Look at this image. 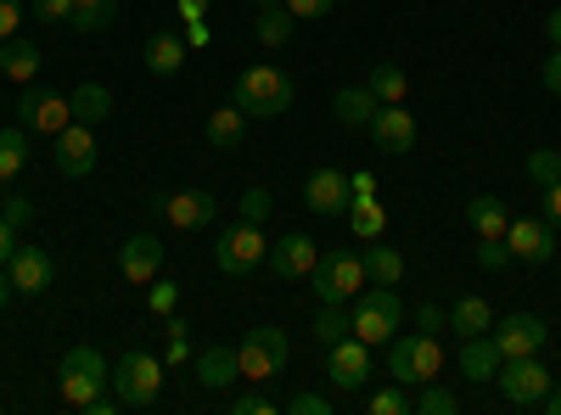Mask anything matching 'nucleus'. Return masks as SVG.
Returning a JSON list of instances; mask_svg holds the SVG:
<instances>
[{
    "instance_id": "nucleus-44",
    "label": "nucleus",
    "mask_w": 561,
    "mask_h": 415,
    "mask_svg": "<svg viewBox=\"0 0 561 415\" xmlns=\"http://www.w3.org/2000/svg\"><path fill=\"white\" fill-rule=\"evenodd\" d=\"M28 12L39 23H68L73 18V0H28Z\"/></svg>"
},
{
    "instance_id": "nucleus-53",
    "label": "nucleus",
    "mask_w": 561,
    "mask_h": 415,
    "mask_svg": "<svg viewBox=\"0 0 561 415\" xmlns=\"http://www.w3.org/2000/svg\"><path fill=\"white\" fill-rule=\"evenodd\" d=\"M12 242H18V224H7V214H0V264L12 258Z\"/></svg>"
},
{
    "instance_id": "nucleus-18",
    "label": "nucleus",
    "mask_w": 561,
    "mask_h": 415,
    "mask_svg": "<svg viewBox=\"0 0 561 415\" xmlns=\"http://www.w3.org/2000/svg\"><path fill=\"white\" fill-rule=\"evenodd\" d=\"M163 269V242L152 237V230H140V237H129L118 247V275L129 287H152V275Z\"/></svg>"
},
{
    "instance_id": "nucleus-43",
    "label": "nucleus",
    "mask_w": 561,
    "mask_h": 415,
    "mask_svg": "<svg viewBox=\"0 0 561 415\" xmlns=\"http://www.w3.org/2000/svg\"><path fill=\"white\" fill-rule=\"evenodd\" d=\"M280 410H287V415H332V399H325V393H293Z\"/></svg>"
},
{
    "instance_id": "nucleus-57",
    "label": "nucleus",
    "mask_w": 561,
    "mask_h": 415,
    "mask_svg": "<svg viewBox=\"0 0 561 415\" xmlns=\"http://www.w3.org/2000/svg\"><path fill=\"white\" fill-rule=\"evenodd\" d=\"M12 292H18V287H12V275H7V264H0V309L12 303Z\"/></svg>"
},
{
    "instance_id": "nucleus-16",
    "label": "nucleus",
    "mask_w": 561,
    "mask_h": 415,
    "mask_svg": "<svg viewBox=\"0 0 561 415\" xmlns=\"http://www.w3.org/2000/svg\"><path fill=\"white\" fill-rule=\"evenodd\" d=\"M51 141H57V174L62 180H84L90 169H96V129H90V124H68L62 135H51Z\"/></svg>"
},
{
    "instance_id": "nucleus-40",
    "label": "nucleus",
    "mask_w": 561,
    "mask_h": 415,
    "mask_svg": "<svg viewBox=\"0 0 561 415\" xmlns=\"http://www.w3.org/2000/svg\"><path fill=\"white\" fill-rule=\"evenodd\" d=\"M528 180L545 192V186H556L561 180V152H550V147H539V152H528Z\"/></svg>"
},
{
    "instance_id": "nucleus-15",
    "label": "nucleus",
    "mask_w": 561,
    "mask_h": 415,
    "mask_svg": "<svg viewBox=\"0 0 561 415\" xmlns=\"http://www.w3.org/2000/svg\"><path fill=\"white\" fill-rule=\"evenodd\" d=\"M18 124L23 129H39V135H62L73 124V107H68V96H57V90H23Z\"/></svg>"
},
{
    "instance_id": "nucleus-5",
    "label": "nucleus",
    "mask_w": 561,
    "mask_h": 415,
    "mask_svg": "<svg viewBox=\"0 0 561 415\" xmlns=\"http://www.w3.org/2000/svg\"><path fill=\"white\" fill-rule=\"evenodd\" d=\"M348 320H354V337H359V343H370V348H377V343H393L399 326H404V298H399L393 287H377V281H370V292L354 298Z\"/></svg>"
},
{
    "instance_id": "nucleus-34",
    "label": "nucleus",
    "mask_w": 561,
    "mask_h": 415,
    "mask_svg": "<svg viewBox=\"0 0 561 415\" xmlns=\"http://www.w3.org/2000/svg\"><path fill=\"white\" fill-rule=\"evenodd\" d=\"M113 23H118V0H73L68 28H79V34H102V28H113Z\"/></svg>"
},
{
    "instance_id": "nucleus-39",
    "label": "nucleus",
    "mask_w": 561,
    "mask_h": 415,
    "mask_svg": "<svg viewBox=\"0 0 561 415\" xmlns=\"http://www.w3.org/2000/svg\"><path fill=\"white\" fill-rule=\"evenodd\" d=\"M192 326H185L180 314H163V365H185L192 359V337H185Z\"/></svg>"
},
{
    "instance_id": "nucleus-25",
    "label": "nucleus",
    "mask_w": 561,
    "mask_h": 415,
    "mask_svg": "<svg viewBox=\"0 0 561 415\" xmlns=\"http://www.w3.org/2000/svg\"><path fill=\"white\" fill-rule=\"evenodd\" d=\"M377 96H370L365 84H343L337 96H332V113H337V124H348V129H370V118H377Z\"/></svg>"
},
{
    "instance_id": "nucleus-54",
    "label": "nucleus",
    "mask_w": 561,
    "mask_h": 415,
    "mask_svg": "<svg viewBox=\"0 0 561 415\" xmlns=\"http://www.w3.org/2000/svg\"><path fill=\"white\" fill-rule=\"evenodd\" d=\"M348 186L354 197H377V174H348Z\"/></svg>"
},
{
    "instance_id": "nucleus-17",
    "label": "nucleus",
    "mask_w": 561,
    "mask_h": 415,
    "mask_svg": "<svg viewBox=\"0 0 561 415\" xmlns=\"http://www.w3.org/2000/svg\"><path fill=\"white\" fill-rule=\"evenodd\" d=\"M556 224L545 219V214H534V219H511V230H505V247H511V258H523V264H550V253H556Z\"/></svg>"
},
{
    "instance_id": "nucleus-23",
    "label": "nucleus",
    "mask_w": 561,
    "mask_h": 415,
    "mask_svg": "<svg viewBox=\"0 0 561 415\" xmlns=\"http://www.w3.org/2000/svg\"><path fill=\"white\" fill-rule=\"evenodd\" d=\"M494 371H500L494 337H489V332H483V337H460V377H466V382H494Z\"/></svg>"
},
{
    "instance_id": "nucleus-7",
    "label": "nucleus",
    "mask_w": 561,
    "mask_h": 415,
    "mask_svg": "<svg viewBox=\"0 0 561 415\" xmlns=\"http://www.w3.org/2000/svg\"><path fill=\"white\" fill-rule=\"evenodd\" d=\"M270 258V242H264V224H248V219H237V224H225L219 230V242H214V264H219V275H253L259 264Z\"/></svg>"
},
{
    "instance_id": "nucleus-19",
    "label": "nucleus",
    "mask_w": 561,
    "mask_h": 415,
    "mask_svg": "<svg viewBox=\"0 0 561 415\" xmlns=\"http://www.w3.org/2000/svg\"><path fill=\"white\" fill-rule=\"evenodd\" d=\"M314 258H320V247H314V237H304V230H287V237L270 247V269L280 275V281H309Z\"/></svg>"
},
{
    "instance_id": "nucleus-10",
    "label": "nucleus",
    "mask_w": 561,
    "mask_h": 415,
    "mask_svg": "<svg viewBox=\"0 0 561 415\" xmlns=\"http://www.w3.org/2000/svg\"><path fill=\"white\" fill-rule=\"evenodd\" d=\"M489 337H494L500 359H523V354H545V343H550V326H545L539 314L517 309V314L494 320V326H489Z\"/></svg>"
},
{
    "instance_id": "nucleus-2",
    "label": "nucleus",
    "mask_w": 561,
    "mask_h": 415,
    "mask_svg": "<svg viewBox=\"0 0 561 415\" xmlns=\"http://www.w3.org/2000/svg\"><path fill=\"white\" fill-rule=\"evenodd\" d=\"M107 377H113V365L90 343H73L62 354V365H57V393H62L68 410H90V404L107 393Z\"/></svg>"
},
{
    "instance_id": "nucleus-52",
    "label": "nucleus",
    "mask_w": 561,
    "mask_h": 415,
    "mask_svg": "<svg viewBox=\"0 0 561 415\" xmlns=\"http://www.w3.org/2000/svg\"><path fill=\"white\" fill-rule=\"evenodd\" d=\"M545 219L556 224V237H561V180H556V186H545Z\"/></svg>"
},
{
    "instance_id": "nucleus-42",
    "label": "nucleus",
    "mask_w": 561,
    "mask_h": 415,
    "mask_svg": "<svg viewBox=\"0 0 561 415\" xmlns=\"http://www.w3.org/2000/svg\"><path fill=\"white\" fill-rule=\"evenodd\" d=\"M147 309H152V314H174V309H180V287H174V281H158V275H152Z\"/></svg>"
},
{
    "instance_id": "nucleus-55",
    "label": "nucleus",
    "mask_w": 561,
    "mask_h": 415,
    "mask_svg": "<svg viewBox=\"0 0 561 415\" xmlns=\"http://www.w3.org/2000/svg\"><path fill=\"white\" fill-rule=\"evenodd\" d=\"M534 410H545V415H561V388H556V382H550V393H545V399H539V404H534Z\"/></svg>"
},
{
    "instance_id": "nucleus-48",
    "label": "nucleus",
    "mask_w": 561,
    "mask_h": 415,
    "mask_svg": "<svg viewBox=\"0 0 561 415\" xmlns=\"http://www.w3.org/2000/svg\"><path fill=\"white\" fill-rule=\"evenodd\" d=\"M332 7H337V0H287V12H293L298 23H309V18H325Z\"/></svg>"
},
{
    "instance_id": "nucleus-1",
    "label": "nucleus",
    "mask_w": 561,
    "mask_h": 415,
    "mask_svg": "<svg viewBox=\"0 0 561 415\" xmlns=\"http://www.w3.org/2000/svg\"><path fill=\"white\" fill-rule=\"evenodd\" d=\"M230 102H237L248 118H280V113H293V102H298V90H293V79L280 73V68H270V62H253V68H242L237 73V90H230Z\"/></svg>"
},
{
    "instance_id": "nucleus-50",
    "label": "nucleus",
    "mask_w": 561,
    "mask_h": 415,
    "mask_svg": "<svg viewBox=\"0 0 561 415\" xmlns=\"http://www.w3.org/2000/svg\"><path fill=\"white\" fill-rule=\"evenodd\" d=\"M0 214H7V224L23 230V224L34 219V203H28V197H7V203H0Z\"/></svg>"
},
{
    "instance_id": "nucleus-9",
    "label": "nucleus",
    "mask_w": 561,
    "mask_h": 415,
    "mask_svg": "<svg viewBox=\"0 0 561 415\" xmlns=\"http://www.w3.org/2000/svg\"><path fill=\"white\" fill-rule=\"evenodd\" d=\"M494 382H500V393H505L511 410H534V404L550 393L556 377H550V365H545L539 354H523V359H500Z\"/></svg>"
},
{
    "instance_id": "nucleus-27",
    "label": "nucleus",
    "mask_w": 561,
    "mask_h": 415,
    "mask_svg": "<svg viewBox=\"0 0 561 415\" xmlns=\"http://www.w3.org/2000/svg\"><path fill=\"white\" fill-rule=\"evenodd\" d=\"M68 107H73V124H90V129H96V124L113 118V90L90 79V84H79L73 96H68Z\"/></svg>"
},
{
    "instance_id": "nucleus-41",
    "label": "nucleus",
    "mask_w": 561,
    "mask_h": 415,
    "mask_svg": "<svg viewBox=\"0 0 561 415\" xmlns=\"http://www.w3.org/2000/svg\"><path fill=\"white\" fill-rule=\"evenodd\" d=\"M237 219L264 224V219H270V192H264V186H248V192L237 197Z\"/></svg>"
},
{
    "instance_id": "nucleus-37",
    "label": "nucleus",
    "mask_w": 561,
    "mask_h": 415,
    "mask_svg": "<svg viewBox=\"0 0 561 415\" xmlns=\"http://www.w3.org/2000/svg\"><path fill=\"white\" fill-rule=\"evenodd\" d=\"M253 34H259V45H287L293 34H298V18L287 12V7H270V12H259V23H253Z\"/></svg>"
},
{
    "instance_id": "nucleus-46",
    "label": "nucleus",
    "mask_w": 561,
    "mask_h": 415,
    "mask_svg": "<svg viewBox=\"0 0 561 415\" xmlns=\"http://www.w3.org/2000/svg\"><path fill=\"white\" fill-rule=\"evenodd\" d=\"M444 326H449V309H438V303H421L415 309V332H433L438 337Z\"/></svg>"
},
{
    "instance_id": "nucleus-56",
    "label": "nucleus",
    "mask_w": 561,
    "mask_h": 415,
    "mask_svg": "<svg viewBox=\"0 0 561 415\" xmlns=\"http://www.w3.org/2000/svg\"><path fill=\"white\" fill-rule=\"evenodd\" d=\"M203 12H208V0H180V18H185V23H197Z\"/></svg>"
},
{
    "instance_id": "nucleus-22",
    "label": "nucleus",
    "mask_w": 561,
    "mask_h": 415,
    "mask_svg": "<svg viewBox=\"0 0 561 415\" xmlns=\"http://www.w3.org/2000/svg\"><path fill=\"white\" fill-rule=\"evenodd\" d=\"M237 377H242V365H237V348H225V343H208V348L197 354V382H203L208 393L230 388Z\"/></svg>"
},
{
    "instance_id": "nucleus-4",
    "label": "nucleus",
    "mask_w": 561,
    "mask_h": 415,
    "mask_svg": "<svg viewBox=\"0 0 561 415\" xmlns=\"http://www.w3.org/2000/svg\"><path fill=\"white\" fill-rule=\"evenodd\" d=\"M444 377V343L433 332H399L388 343V382H404V388H421Z\"/></svg>"
},
{
    "instance_id": "nucleus-38",
    "label": "nucleus",
    "mask_w": 561,
    "mask_h": 415,
    "mask_svg": "<svg viewBox=\"0 0 561 415\" xmlns=\"http://www.w3.org/2000/svg\"><path fill=\"white\" fill-rule=\"evenodd\" d=\"M460 410V393H449L438 377L415 388V415H455Z\"/></svg>"
},
{
    "instance_id": "nucleus-21",
    "label": "nucleus",
    "mask_w": 561,
    "mask_h": 415,
    "mask_svg": "<svg viewBox=\"0 0 561 415\" xmlns=\"http://www.w3.org/2000/svg\"><path fill=\"white\" fill-rule=\"evenodd\" d=\"M248 124H253V118H248L237 102H230V107H214V113H208L203 135H208V147H214V152H237V147L248 141Z\"/></svg>"
},
{
    "instance_id": "nucleus-13",
    "label": "nucleus",
    "mask_w": 561,
    "mask_h": 415,
    "mask_svg": "<svg viewBox=\"0 0 561 415\" xmlns=\"http://www.w3.org/2000/svg\"><path fill=\"white\" fill-rule=\"evenodd\" d=\"M348 203H354V186H348V174L343 169H314L309 180H304V208L309 214H325V219H343L348 214Z\"/></svg>"
},
{
    "instance_id": "nucleus-24",
    "label": "nucleus",
    "mask_w": 561,
    "mask_h": 415,
    "mask_svg": "<svg viewBox=\"0 0 561 415\" xmlns=\"http://www.w3.org/2000/svg\"><path fill=\"white\" fill-rule=\"evenodd\" d=\"M185 68V39L174 34V28H158V34H147V73H158V79H174Z\"/></svg>"
},
{
    "instance_id": "nucleus-20",
    "label": "nucleus",
    "mask_w": 561,
    "mask_h": 415,
    "mask_svg": "<svg viewBox=\"0 0 561 415\" xmlns=\"http://www.w3.org/2000/svg\"><path fill=\"white\" fill-rule=\"evenodd\" d=\"M370 141H377L382 152H410L415 147V118L404 102L393 107H377V118H370Z\"/></svg>"
},
{
    "instance_id": "nucleus-30",
    "label": "nucleus",
    "mask_w": 561,
    "mask_h": 415,
    "mask_svg": "<svg viewBox=\"0 0 561 415\" xmlns=\"http://www.w3.org/2000/svg\"><path fill=\"white\" fill-rule=\"evenodd\" d=\"M343 219H348V230H354V242H377L382 230H388V214H382L377 197H354Z\"/></svg>"
},
{
    "instance_id": "nucleus-45",
    "label": "nucleus",
    "mask_w": 561,
    "mask_h": 415,
    "mask_svg": "<svg viewBox=\"0 0 561 415\" xmlns=\"http://www.w3.org/2000/svg\"><path fill=\"white\" fill-rule=\"evenodd\" d=\"M505 258H511V247L500 237H478V264L483 269H505Z\"/></svg>"
},
{
    "instance_id": "nucleus-31",
    "label": "nucleus",
    "mask_w": 561,
    "mask_h": 415,
    "mask_svg": "<svg viewBox=\"0 0 561 415\" xmlns=\"http://www.w3.org/2000/svg\"><path fill=\"white\" fill-rule=\"evenodd\" d=\"M23 169H28V129L7 124V129H0V186H12Z\"/></svg>"
},
{
    "instance_id": "nucleus-33",
    "label": "nucleus",
    "mask_w": 561,
    "mask_h": 415,
    "mask_svg": "<svg viewBox=\"0 0 561 415\" xmlns=\"http://www.w3.org/2000/svg\"><path fill=\"white\" fill-rule=\"evenodd\" d=\"M365 90H370V96H377L382 107H393V102L410 96V79H404L399 62H377V68H370V79H365Z\"/></svg>"
},
{
    "instance_id": "nucleus-14",
    "label": "nucleus",
    "mask_w": 561,
    "mask_h": 415,
    "mask_svg": "<svg viewBox=\"0 0 561 415\" xmlns=\"http://www.w3.org/2000/svg\"><path fill=\"white\" fill-rule=\"evenodd\" d=\"M325 377H332V388H343V393H359L370 382V343H359L354 332L343 343H332L325 348Z\"/></svg>"
},
{
    "instance_id": "nucleus-32",
    "label": "nucleus",
    "mask_w": 561,
    "mask_h": 415,
    "mask_svg": "<svg viewBox=\"0 0 561 415\" xmlns=\"http://www.w3.org/2000/svg\"><path fill=\"white\" fill-rule=\"evenodd\" d=\"M489 326H494L489 298H460V303L449 309V332H460V337H483Z\"/></svg>"
},
{
    "instance_id": "nucleus-3",
    "label": "nucleus",
    "mask_w": 561,
    "mask_h": 415,
    "mask_svg": "<svg viewBox=\"0 0 561 415\" xmlns=\"http://www.w3.org/2000/svg\"><path fill=\"white\" fill-rule=\"evenodd\" d=\"M107 388H113V399H118L124 410H152V404H158V393H163V359H158V354H147V348L118 354V359H113Z\"/></svg>"
},
{
    "instance_id": "nucleus-58",
    "label": "nucleus",
    "mask_w": 561,
    "mask_h": 415,
    "mask_svg": "<svg viewBox=\"0 0 561 415\" xmlns=\"http://www.w3.org/2000/svg\"><path fill=\"white\" fill-rule=\"evenodd\" d=\"M545 34H550V45H561V7L545 18Z\"/></svg>"
},
{
    "instance_id": "nucleus-12",
    "label": "nucleus",
    "mask_w": 561,
    "mask_h": 415,
    "mask_svg": "<svg viewBox=\"0 0 561 415\" xmlns=\"http://www.w3.org/2000/svg\"><path fill=\"white\" fill-rule=\"evenodd\" d=\"M7 275H12V287L23 298H39V292L57 287V258L45 253V247H34V242H18L12 258H7Z\"/></svg>"
},
{
    "instance_id": "nucleus-47",
    "label": "nucleus",
    "mask_w": 561,
    "mask_h": 415,
    "mask_svg": "<svg viewBox=\"0 0 561 415\" xmlns=\"http://www.w3.org/2000/svg\"><path fill=\"white\" fill-rule=\"evenodd\" d=\"M230 410H237V415H275L280 404L270 393H237V404H230Z\"/></svg>"
},
{
    "instance_id": "nucleus-29",
    "label": "nucleus",
    "mask_w": 561,
    "mask_h": 415,
    "mask_svg": "<svg viewBox=\"0 0 561 415\" xmlns=\"http://www.w3.org/2000/svg\"><path fill=\"white\" fill-rule=\"evenodd\" d=\"M365 275H370L377 287H399V281H404V253L377 237V242L365 247Z\"/></svg>"
},
{
    "instance_id": "nucleus-28",
    "label": "nucleus",
    "mask_w": 561,
    "mask_h": 415,
    "mask_svg": "<svg viewBox=\"0 0 561 415\" xmlns=\"http://www.w3.org/2000/svg\"><path fill=\"white\" fill-rule=\"evenodd\" d=\"M466 224H472L478 237H500V242H505V230H511L505 197H489V192H478L472 203H466Z\"/></svg>"
},
{
    "instance_id": "nucleus-35",
    "label": "nucleus",
    "mask_w": 561,
    "mask_h": 415,
    "mask_svg": "<svg viewBox=\"0 0 561 415\" xmlns=\"http://www.w3.org/2000/svg\"><path fill=\"white\" fill-rule=\"evenodd\" d=\"M348 332H354L348 303H320V314H314V343H320V354L332 348V343H343Z\"/></svg>"
},
{
    "instance_id": "nucleus-11",
    "label": "nucleus",
    "mask_w": 561,
    "mask_h": 415,
    "mask_svg": "<svg viewBox=\"0 0 561 415\" xmlns=\"http://www.w3.org/2000/svg\"><path fill=\"white\" fill-rule=\"evenodd\" d=\"M152 214H163L174 230H203V224H214L219 197L203 192V186H192V192H158L152 197Z\"/></svg>"
},
{
    "instance_id": "nucleus-36",
    "label": "nucleus",
    "mask_w": 561,
    "mask_h": 415,
    "mask_svg": "<svg viewBox=\"0 0 561 415\" xmlns=\"http://www.w3.org/2000/svg\"><path fill=\"white\" fill-rule=\"evenodd\" d=\"M365 415H415V388H404V382L377 388L365 399Z\"/></svg>"
},
{
    "instance_id": "nucleus-8",
    "label": "nucleus",
    "mask_w": 561,
    "mask_h": 415,
    "mask_svg": "<svg viewBox=\"0 0 561 415\" xmlns=\"http://www.w3.org/2000/svg\"><path fill=\"white\" fill-rule=\"evenodd\" d=\"M293 359V343H287V332H275V326H253L242 343H237V365H242V377L248 382H275L280 377V365Z\"/></svg>"
},
{
    "instance_id": "nucleus-26",
    "label": "nucleus",
    "mask_w": 561,
    "mask_h": 415,
    "mask_svg": "<svg viewBox=\"0 0 561 415\" xmlns=\"http://www.w3.org/2000/svg\"><path fill=\"white\" fill-rule=\"evenodd\" d=\"M39 45L34 39H23V34H12V39H0V73L7 79H18V84H28L34 73H39Z\"/></svg>"
},
{
    "instance_id": "nucleus-49",
    "label": "nucleus",
    "mask_w": 561,
    "mask_h": 415,
    "mask_svg": "<svg viewBox=\"0 0 561 415\" xmlns=\"http://www.w3.org/2000/svg\"><path fill=\"white\" fill-rule=\"evenodd\" d=\"M539 84L550 90V96H561V45H550V62L539 68Z\"/></svg>"
},
{
    "instance_id": "nucleus-51",
    "label": "nucleus",
    "mask_w": 561,
    "mask_h": 415,
    "mask_svg": "<svg viewBox=\"0 0 561 415\" xmlns=\"http://www.w3.org/2000/svg\"><path fill=\"white\" fill-rule=\"evenodd\" d=\"M23 23V0H0V39H12Z\"/></svg>"
},
{
    "instance_id": "nucleus-6",
    "label": "nucleus",
    "mask_w": 561,
    "mask_h": 415,
    "mask_svg": "<svg viewBox=\"0 0 561 415\" xmlns=\"http://www.w3.org/2000/svg\"><path fill=\"white\" fill-rule=\"evenodd\" d=\"M309 281H314V298L320 303H354L359 292H365V253H354V247H332L325 258H314V269H309Z\"/></svg>"
}]
</instances>
